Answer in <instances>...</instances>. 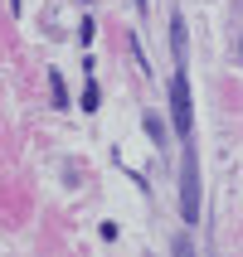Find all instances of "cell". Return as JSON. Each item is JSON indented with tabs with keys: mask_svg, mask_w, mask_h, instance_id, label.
Returning <instances> with one entry per match:
<instances>
[{
	"mask_svg": "<svg viewBox=\"0 0 243 257\" xmlns=\"http://www.w3.org/2000/svg\"><path fill=\"white\" fill-rule=\"evenodd\" d=\"M238 20H243V10H238Z\"/></svg>",
	"mask_w": 243,
	"mask_h": 257,
	"instance_id": "obj_1",
	"label": "cell"
}]
</instances>
